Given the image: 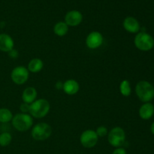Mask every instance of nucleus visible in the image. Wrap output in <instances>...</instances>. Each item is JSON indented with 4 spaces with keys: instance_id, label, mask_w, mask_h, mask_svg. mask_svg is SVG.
<instances>
[{
    "instance_id": "16",
    "label": "nucleus",
    "mask_w": 154,
    "mask_h": 154,
    "mask_svg": "<svg viewBox=\"0 0 154 154\" xmlns=\"http://www.w3.org/2000/svg\"><path fill=\"white\" fill-rule=\"evenodd\" d=\"M26 68L29 73H39L44 68V62L40 58H33L29 62Z\"/></svg>"
},
{
    "instance_id": "8",
    "label": "nucleus",
    "mask_w": 154,
    "mask_h": 154,
    "mask_svg": "<svg viewBox=\"0 0 154 154\" xmlns=\"http://www.w3.org/2000/svg\"><path fill=\"white\" fill-rule=\"evenodd\" d=\"M99 137L93 129H86L80 136V143L85 148H93L97 144Z\"/></svg>"
},
{
    "instance_id": "14",
    "label": "nucleus",
    "mask_w": 154,
    "mask_h": 154,
    "mask_svg": "<svg viewBox=\"0 0 154 154\" xmlns=\"http://www.w3.org/2000/svg\"><path fill=\"white\" fill-rule=\"evenodd\" d=\"M37 96L38 92L36 89L33 87H28L23 90L21 98H22L23 102L30 105L37 99Z\"/></svg>"
},
{
    "instance_id": "1",
    "label": "nucleus",
    "mask_w": 154,
    "mask_h": 154,
    "mask_svg": "<svg viewBox=\"0 0 154 154\" xmlns=\"http://www.w3.org/2000/svg\"><path fill=\"white\" fill-rule=\"evenodd\" d=\"M51 110V104L47 99H38L29 105V114L35 119H42L46 117Z\"/></svg>"
},
{
    "instance_id": "23",
    "label": "nucleus",
    "mask_w": 154,
    "mask_h": 154,
    "mask_svg": "<svg viewBox=\"0 0 154 154\" xmlns=\"http://www.w3.org/2000/svg\"><path fill=\"white\" fill-rule=\"evenodd\" d=\"M8 57H10L11 59H12V60H15V59H17L18 57H19V52H18L17 50L14 48V49H12L11 51H10L8 53Z\"/></svg>"
},
{
    "instance_id": "13",
    "label": "nucleus",
    "mask_w": 154,
    "mask_h": 154,
    "mask_svg": "<svg viewBox=\"0 0 154 154\" xmlns=\"http://www.w3.org/2000/svg\"><path fill=\"white\" fill-rule=\"evenodd\" d=\"M63 92L68 96H74L80 90V84L76 80L68 79L63 82Z\"/></svg>"
},
{
    "instance_id": "25",
    "label": "nucleus",
    "mask_w": 154,
    "mask_h": 154,
    "mask_svg": "<svg viewBox=\"0 0 154 154\" xmlns=\"http://www.w3.org/2000/svg\"><path fill=\"white\" fill-rule=\"evenodd\" d=\"M55 88L57 90H63V82L61 81H58L55 84Z\"/></svg>"
},
{
    "instance_id": "18",
    "label": "nucleus",
    "mask_w": 154,
    "mask_h": 154,
    "mask_svg": "<svg viewBox=\"0 0 154 154\" xmlns=\"http://www.w3.org/2000/svg\"><path fill=\"white\" fill-rule=\"evenodd\" d=\"M13 114L11 111L9 110L8 108H0V123L5 124L11 122L13 119Z\"/></svg>"
},
{
    "instance_id": "22",
    "label": "nucleus",
    "mask_w": 154,
    "mask_h": 154,
    "mask_svg": "<svg viewBox=\"0 0 154 154\" xmlns=\"http://www.w3.org/2000/svg\"><path fill=\"white\" fill-rule=\"evenodd\" d=\"M20 110L21 113L23 114H29V105L25 102H22L20 105Z\"/></svg>"
},
{
    "instance_id": "15",
    "label": "nucleus",
    "mask_w": 154,
    "mask_h": 154,
    "mask_svg": "<svg viewBox=\"0 0 154 154\" xmlns=\"http://www.w3.org/2000/svg\"><path fill=\"white\" fill-rule=\"evenodd\" d=\"M140 117L142 120H147L151 118L154 114V106L150 102L144 103L139 108L138 111Z\"/></svg>"
},
{
    "instance_id": "6",
    "label": "nucleus",
    "mask_w": 154,
    "mask_h": 154,
    "mask_svg": "<svg viewBox=\"0 0 154 154\" xmlns=\"http://www.w3.org/2000/svg\"><path fill=\"white\" fill-rule=\"evenodd\" d=\"M108 141L110 145L117 148L121 147L126 142V132L122 127L115 126L108 132Z\"/></svg>"
},
{
    "instance_id": "19",
    "label": "nucleus",
    "mask_w": 154,
    "mask_h": 154,
    "mask_svg": "<svg viewBox=\"0 0 154 154\" xmlns=\"http://www.w3.org/2000/svg\"><path fill=\"white\" fill-rule=\"evenodd\" d=\"M120 94L125 97H128L132 93V87H131L130 82L128 80H123L120 82L119 86Z\"/></svg>"
},
{
    "instance_id": "7",
    "label": "nucleus",
    "mask_w": 154,
    "mask_h": 154,
    "mask_svg": "<svg viewBox=\"0 0 154 154\" xmlns=\"http://www.w3.org/2000/svg\"><path fill=\"white\" fill-rule=\"evenodd\" d=\"M29 78V72L26 67L23 66H16L11 72V79L17 85L26 84Z\"/></svg>"
},
{
    "instance_id": "10",
    "label": "nucleus",
    "mask_w": 154,
    "mask_h": 154,
    "mask_svg": "<svg viewBox=\"0 0 154 154\" xmlns=\"http://www.w3.org/2000/svg\"><path fill=\"white\" fill-rule=\"evenodd\" d=\"M83 21V14L78 10H71L66 14L64 22L69 26L75 27L79 26Z\"/></svg>"
},
{
    "instance_id": "9",
    "label": "nucleus",
    "mask_w": 154,
    "mask_h": 154,
    "mask_svg": "<svg viewBox=\"0 0 154 154\" xmlns=\"http://www.w3.org/2000/svg\"><path fill=\"white\" fill-rule=\"evenodd\" d=\"M104 42V37L99 31H93L87 35L85 40L86 46L90 50H96L100 48Z\"/></svg>"
},
{
    "instance_id": "21",
    "label": "nucleus",
    "mask_w": 154,
    "mask_h": 154,
    "mask_svg": "<svg viewBox=\"0 0 154 154\" xmlns=\"http://www.w3.org/2000/svg\"><path fill=\"white\" fill-rule=\"evenodd\" d=\"M108 129L106 126H100L96 129V133L98 135V137L99 138H104V137L107 136L108 134Z\"/></svg>"
},
{
    "instance_id": "5",
    "label": "nucleus",
    "mask_w": 154,
    "mask_h": 154,
    "mask_svg": "<svg viewBox=\"0 0 154 154\" xmlns=\"http://www.w3.org/2000/svg\"><path fill=\"white\" fill-rule=\"evenodd\" d=\"M134 44L135 48L139 51H150L154 48V38L149 33L139 32L135 36Z\"/></svg>"
},
{
    "instance_id": "24",
    "label": "nucleus",
    "mask_w": 154,
    "mask_h": 154,
    "mask_svg": "<svg viewBox=\"0 0 154 154\" xmlns=\"http://www.w3.org/2000/svg\"><path fill=\"white\" fill-rule=\"evenodd\" d=\"M112 154H127L126 150L123 147H117L112 152Z\"/></svg>"
},
{
    "instance_id": "4",
    "label": "nucleus",
    "mask_w": 154,
    "mask_h": 154,
    "mask_svg": "<svg viewBox=\"0 0 154 154\" xmlns=\"http://www.w3.org/2000/svg\"><path fill=\"white\" fill-rule=\"evenodd\" d=\"M52 127L49 123L41 122L33 125L31 130V136L35 141H45L51 136Z\"/></svg>"
},
{
    "instance_id": "17",
    "label": "nucleus",
    "mask_w": 154,
    "mask_h": 154,
    "mask_svg": "<svg viewBox=\"0 0 154 154\" xmlns=\"http://www.w3.org/2000/svg\"><path fill=\"white\" fill-rule=\"evenodd\" d=\"M69 26L64 21H59L54 26V32L58 37H64L69 32Z\"/></svg>"
},
{
    "instance_id": "3",
    "label": "nucleus",
    "mask_w": 154,
    "mask_h": 154,
    "mask_svg": "<svg viewBox=\"0 0 154 154\" xmlns=\"http://www.w3.org/2000/svg\"><path fill=\"white\" fill-rule=\"evenodd\" d=\"M137 97L144 103L150 102L154 99V87L147 81L138 82L135 88Z\"/></svg>"
},
{
    "instance_id": "2",
    "label": "nucleus",
    "mask_w": 154,
    "mask_h": 154,
    "mask_svg": "<svg viewBox=\"0 0 154 154\" xmlns=\"http://www.w3.org/2000/svg\"><path fill=\"white\" fill-rule=\"evenodd\" d=\"M12 126L18 132H26L34 125V118L29 114L18 113L14 115L11 120Z\"/></svg>"
},
{
    "instance_id": "20",
    "label": "nucleus",
    "mask_w": 154,
    "mask_h": 154,
    "mask_svg": "<svg viewBox=\"0 0 154 154\" xmlns=\"http://www.w3.org/2000/svg\"><path fill=\"white\" fill-rule=\"evenodd\" d=\"M12 135L8 132H3L0 134V146L7 147L11 143Z\"/></svg>"
},
{
    "instance_id": "12",
    "label": "nucleus",
    "mask_w": 154,
    "mask_h": 154,
    "mask_svg": "<svg viewBox=\"0 0 154 154\" xmlns=\"http://www.w3.org/2000/svg\"><path fill=\"white\" fill-rule=\"evenodd\" d=\"M14 48V41L10 35L7 33L0 34V51L8 53Z\"/></svg>"
},
{
    "instance_id": "26",
    "label": "nucleus",
    "mask_w": 154,
    "mask_h": 154,
    "mask_svg": "<svg viewBox=\"0 0 154 154\" xmlns=\"http://www.w3.org/2000/svg\"><path fill=\"white\" fill-rule=\"evenodd\" d=\"M150 132H151V133L153 135H154V122L152 123L151 126H150Z\"/></svg>"
},
{
    "instance_id": "11",
    "label": "nucleus",
    "mask_w": 154,
    "mask_h": 154,
    "mask_svg": "<svg viewBox=\"0 0 154 154\" xmlns=\"http://www.w3.org/2000/svg\"><path fill=\"white\" fill-rule=\"evenodd\" d=\"M123 26L126 32L132 33V34H135V33L137 34V33L139 32L140 29H141V26H140L138 20L134 17L131 16L126 17L123 20Z\"/></svg>"
}]
</instances>
